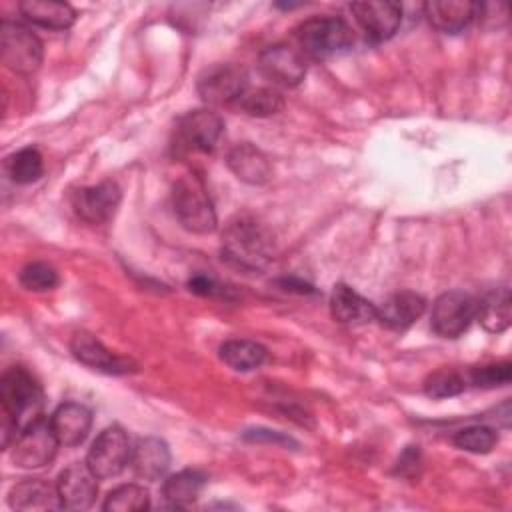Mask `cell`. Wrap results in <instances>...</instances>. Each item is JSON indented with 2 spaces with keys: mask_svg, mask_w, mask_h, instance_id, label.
Instances as JSON below:
<instances>
[{
  "mask_svg": "<svg viewBox=\"0 0 512 512\" xmlns=\"http://www.w3.org/2000/svg\"><path fill=\"white\" fill-rule=\"evenodd\" d=\"M356 22L372 42H384L396 34L402 22V6L386 0L350 4Z\"/></svg>",
  "mask_w": 512,
  "mask_h": 512,
  "instance_id": "15",
  "label": "cell"
},
{
  "mask_svg": "<svg viewBox=\"0 0 512 512\" xmlns=\"http://www.w3.org/2000/svg\"><path fill=\"white\" fill-rule=\"evenodd\" d=\"M476 318V300L470 294L452 290L440 294L432 304L430 326L442 338L462 336Z\"/></svg>",
  "mask_w": 512,
  "mask_h": 512,
  "instance_id": "10",
  "label": "cell"
},
{
  "mask_svg": "<svg viewBox=\"0 0 512 512\" xmlns=\"http://www.w3.org/2000/svg\"><path fill=\"white\" fill-rule=\"evenodd\" d=\"M70 350L74 354V358L98 372L104 374H112V376H122V374H130L136 372V364L130 358L118 356L114 352H110L94 334L90 332H76L70 340Z\"/></svg>",
  "mask_w": 512,
  "mask_h": 512,
  "instance_id": "12",
  "label": "cell"
},
{
  "mask_svg": "<svg viewBox=\"0 0 512 512\" xmlns=\"http://www.w3.org/2000/svg\"><path fill=\"white\" fill-rule=\"evenodd\" d=\"M50 426L62 446H78L88 438L92 412L80 402H64L50 416Z\"/></svg>",
  "mask_w": 512,
  "mask_h": 512,
  "instance_id": "18",
  "label": "cell"
},
{
  "mask_svg": "<svg viewBox=\"0 0 512 512\" xmlns=\"http://www.w3.org/2000/svg\"><path fill=\"white\" fill-rule=\"evenodd\" d=\"M466 390V378L458 370L452 368H440L426 376L424 380V394L440 400V398H452Z\"/></svg>",
  "mask_w": 512,
  "mask_h": 512,
  "instance_id": "30",
  "label": "cell"
},
{
  "mask_svg": "<svg viewBox=\"0 0 512 512\" xmlns=\"http://www.w3.org/2000/svg\"><path fill=\"white\" fill-rule=\"evenodd\" d=\"M204 484H206L204 472L186 468V470H180L164 480L162 496L170 506L186 508L200 496Z\"/></svg>",
  "mask_w": 512,
  "mask_h": 512,
  "instance_id": "25",
  "label": "cell"
},
{
  "mask_svg": "<svg viewBox=\"0 0 512 512\" xmlns=\"http://www.w3.org/2000/svg\"><path fill=\"white\" fill-rule=\"evenodd\" d=\"M8 504L14 510H56L62 508L56 486L44 480H22L12 486Z\"/></svg>",
  "mask_w": 512,
  "mask_h": 512,
  "instance_id": "23",
  "label": "cell"
},
{
  "mask_svg": "<svg viewBox=\"0 0 512 512\" xmlns=\"http://www.w3.org/2000/svg\"><path fill=\"white\" fill-rule=\"evenodd\" d=\"M122 192L116 182L104 180L94 186L78 188L72 194V208L88 224H106L120 206Z\"/></svg>",
  "mask_w": 512,
  "mask_h": 512,
  "instance_id": "11",
  "label": "cell"
},
{
  "mask_svg": "<svg viewBox=\"0 0 512 512\" xmlns=\"http://www.w3.org/2000/svg\"><path fill=\"white\" fill-rule=\"evenodd\" d=\"M424 16L432 28L444 34H456L480 16V4L470 0H432L424 4Z\"/></svg>",
  "mask_w": 512,
  "mask_h": 512,
  "instance_id": "17",
  "label": "cell"
},
{
  "mask_svg": "<svg viewBox=\"0 0 512 512\" xmlns=\"http://www.w3.org/2000/svg\"><path fill=\"white\" fill-rule=\"evenodd\" d=\"M188 288H190V292L200 294V296H220V294H224V288L212 276H204V274H198V276L190 278Z\"/></svg>",
  "mask_w": 512,
  "mask_h": 512,
  "instance_id": "34",
  "label": "cell"
},
{
  "mask_svg": "<svg viewBox=\"0 0 512 512\" xmlns=\"http://www.w3.org/2000/svg\"><path fill=\"white\" fill-rule=\"evenodd\" d=\"M476 318L486 332L500 334L508 330L512 320L510 290L506 286L488 292L480 302H476Z\"/></svg>",
  "mask_w": 512,
  "mask_h": 512,
  "instance_id": "24",
  "label": "cell"
},
{
  "mask_svg": "<svg viewBox=\"0 0 512 512\" xmlns=\"http://www.w3.org/2000/svg\"><path fill=\"white\" fill-rule=\"evenodd\" d=\"M130 456L132 446L128 434L118 424H112L92 442L86 454V464L98 478H114L130 464Z\"/></svg>",
  "mask_w": 512,
  "mask_h": 512,
  "instance_id": "7",
  "label": "cell"
},
{
  "mask_svg": "<svg viewBox=\"0 0 512 512\" xmlns=\"http://www.w3.org/2000/svg\"><path fill=\"white\" fill-rule=\"evenodd\" d=\"M266 358L268 350L254 340L232 338L220 346V360L236 372H252L260 368Z\"/></svg>",
  "mask_w": 512,
  "mask_h": 512,
  "instance_id": "26",
  "label": "cell"
},
{
  "mask_svg": "<svg viewBox=\"0 0 512 512\" xmlns=\"http://www.w3.org/2000/svg\"><path fill=\"white\" fill-rule=\"evenodd\" d=\"M330 314L346 326H362L376 320V306L346 284H336L330 296Z\"/></svg>",
  "mask_w": 512,
  "mask_h": 512,
  "instance_id": "20",
  "label": "cell"
},
{
  "mask_svg": "<svg viewBox=\"0 0 512 512\" xmlns=\"http://www.w3.org/2000/svg\"><path fill=\"white\" fill-rule=\"evenodd\" d=\"M20 12L34 26L48 30H66L76 20V10L68 2L56 0H24Z\"/></svg>",
  "mask_w": 512,
  "mask_h": 512,
  "instance_id": "22",
  "label": "cell"
},
{
  "mask_svg": "<svg viewBox=\"0 0 512 512\" xmlns=\"http://www.w3.org/2000/svg\"><path fill=\"white\" fill-rule=\"evenodd\" d=\"M224 132V122L210 108L192 110L178 118L174 126V150L178 154H210Z\"/></svg>",
  "mask_w": 512,
  "mask_h": 512,
  "instance_id": "5",
  "label": "cell"
},
{
  "mask_svg": "<svg viewBox=\"0 0 512 512\" xmlns=\"http://www.w3.org/2000/svg\"><path fill=\"white\" fill-rule=\"evenodd\" d=\"M260 72L278 86H298L306 76L304 54L288 44H274L260 52Z\"/></svg>",
  "mask_w": 512,
  "mask_h": 512,
  "instance_id": "14",
  "label": "cell"
},
{
  "mask_svg": "<svg viewBox=\"0 0 512 512\" xmlns=\"http://www.w3.org/2000/svg\"><path fill=\"white\" fill-rule=\"evenodd\" d=\"M18 280L30 292H48V290H54L60 282L56 268L48 262H42V260L28 262L20 270Z\"/></svg>",
  "mask_w": 512,
  "mask_h": 512,
  "instance_id": "32",
  "label": "cell"
},
{
  "mask_svg": "<svg viewBox=\"0 0 512 512\" xmlns=\"http://www.w3.org/2000/svg\"><path fill=\"white\" fill-rule=\"evenodd\" d=\"M130 466L142 480H160L170 466V448L162 438L144 436L132 446Z\"/></svg>",
  "mask_w": 512,
  "mask_h": 512,
  "instance_id": "19",
  "label": "cell"
},
{
  "mask_svg": "<svg viewBox=\"0 0 512 512\" xmlns=\"http://www.w3.org/2000/svg\"><path fill=\"white\" fill-rule=\"evenodd\" d=\"M284 106V98L276 88L260 86V88H248L242 98L236 102V108L242 110L248 116L266 118L276 112H280Z\"/></svg>",
  "mask_w": 512,
  "mask_h": 512,
  "instance_id": "27",
  "label": "cell"
},
{
  "mask_svg": "<svg viewBox=\"0 0 512 512\" xmlns=\"http://www.w3.org/2000/svg\"><path fill=\"white\" fill-rule=\"evenodd\" d=\"M272 240L252 216H236L222 238V256L244 270H260L272 258Z\"/></svg>",
  "mask_w": 512,
  "mask_h": 512,
  "instance_id": "2",
  "label": "cell"
},
{
  "mask_svg": "<svg viewBox=\"0 0 512 512\" xmlns=\"http://www.w3.org/2000/svg\"><path fill=\"white\" fill-rule=\"evenodd\" d=\"M148 506H150V494L146 488L138 484H122L114 488L102 504L106 512H140V510H146Z\"/></svg>",
  "mask_w": 512,
  "mask_h": 512,
  "instance_id": "29",
  "label": "cell"
},
{
  "mask_svg": "<svg viewBox=\"0 0 512 512\" xmlns=\"http://www.w3.org/2000/svg\"><path fill=\"white\" fill-rule=\"evenodd\" d=\"M172 208L176 220L188 232L210 234L216 230V210L200 176L190 172L174 182Z\"/></svg>",
  "mask_w": 512,
  "mask_h": 512,
  "instance_id": "3",
  "label": "cell"
},
{
  "mask_svg": "<svg viewBox=\"0 0 512 512\" xmlns=\"http://www.w3.org/2000/svg\"><path fill=\"white\" fill-rule=\"evenodd\" d=\"M248 88L246 72L234 64L210 66L198 78V94L212 106H236Z\"/></svg>",
  "mask_w": 512,
  "mask_h": 512,
  "instance_id": "9",
  "label": "cell"
},
{
  "mask_svg": "<svg viewBox=\"0 0 512 512\" xmlns=\"http://www.w3.org/2000/svg\"><path fill=\"white\" fill-rule=\"evenodd\" d=\"M296 40L302 54L314 60H326L346 52L354 44V30L340 16H314L296 28Z\"/></svg>",
  "mask_w": 512,
  "mask_h": 512,
  "instance_id": "4",
  "label": "cell"
},
{
  "mask_svg": "<svg viewBox=\"0 0 512 512\" xmlns=\"http://www.w3.org/2000/svg\"><path fill=\"white\" fill-rule=\"evenodd\" d=\"M426 310V300L412 292V290H400L390 294L380 306H376V320L380 326L402 332L410 328Z\"/></svg>",
  "mask_w": 512,
  "mask_h": 512,
  "instance_id": "16",
  "label": "cell"
},
{
  "mask_svg": "<svg viewBox=\"0 0 512 512\" xmlns=\"http://www.w3.org/2000/svg\"><path fill=\"white\" fill-rule=\"evenodd\" d=\"M498 442V434L494 428L484 426V424H474L458 430L452 436V444L464 452L472 454H488Z\"/></svg>",
  "mask_w": 512,
  "mask_h": 512,
  "instance_id": "31",
  "label": "cell"
},
{
  "mask_svg": "<svg viewBox=\"0 0 512 512\" xmlns=\"http://www.w3.org/2000/svg\"><path fill=\"white\" fill-rule=\"evenodd\" d=\"M0 54L6 68L16 74H32L42 64L40 38L20 22L4 20L0 26Z\"/></svg>",
  "mask_w": 512,
  "mask_h": 512,
  "instance_id": "6",
  "label": "cell"
},
{
  "mask_svg": "<svg viewBox=\"0 0 512 512\" xmlns=\"http://www.w3.org/2000/svg\"><path fill=\"white\" fill-rule=\"evenodd\" d=\"M0 402L4 416V448H8L10 436L16 438L22 430L42 420L44 390L26 368L12 366L2 374Z\"/></svg>",
  "mask_w": 512,
  "mask_h": 512,
  "instance_id": "1",
  "label": "cell"
},
{
  "mask_svg": "<svg viewBox=\"0 0 512 512\" xmlns=\"http://www.w3.org/2000/svg\"><path fill=\"white\" fill-rule=\"evenodd\" d=\"M98 476L90 470L86 462H72L66 466L58 480L56 490L60 504L66 510H88L98 494Z\"/></svg>",
  "mask_w": 512,
  "mask_h": 512,
  "instance_id": "13",
  "label": "cell"
},
{
  "mask_svg": "<svg viewBox=\"0 0 512 512\" xmlns=\"http://www.w3.org/2000/svg\"><path fill=\"white\" fill-rule=\"evenodd\" d=\"M6 172L16 184H32L44 174V160L36 148H22L6 158Z\"/></svg>",
  "mask_w": 512,
  "mask_h": 512,
  "instance_id": "28",
  "label": "cell"
},
{
  "mask_svg": "<svg viewBox=\"0 0 512 512\" xmlns=\"http://www.w3.org/2000/svg\"><path fill=\"white\" fill-rule=\"evenodd\" d=\"M58 446H60V442L50 426V420L46 422L42 418L40 422L22 430L14 438L10 458H12L14 466H18V468L36 470L54 460Z\"/></svg>",
  "mask_w": 512,
  "mask_h": 512,
  "instance_id": "8",
  "label": "cell"
},
{
  "mask_svg": "<svg viewBox=\"0 0 512 512\" xmlns=\"http://www.w3.org/2000/svg\"><path fill=\"white\" fill-rule=\"evenodd\" d=\"M512 378V364L510 362H498V364H486L478 366L470 372V382L476 388H496L508 384Z\"/></svg>",
  "mask_w": 512,
  "mask_h": 512,
  "instance_id": "33",
  "label": "cell"
},
{
  "mask_svg": "<svg viewBox=\"0 0 512 512\" xmlns=\"http://www.w3.org/2000/svg\"><path fill=\"white\" fill-rule=\"evenodd\" d=\"M226 164L238 180H242L246 184H252V186L266 184L270 180V174H272V168H270V162H268L266 154L250 142L236 144L228 152Z\"/></svg>",
  "mask_w": 512,
  "mask_h": 512,
  "instance_id": "21",
  "label": "cell"
}]
</instances>
